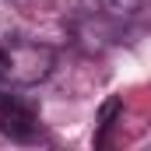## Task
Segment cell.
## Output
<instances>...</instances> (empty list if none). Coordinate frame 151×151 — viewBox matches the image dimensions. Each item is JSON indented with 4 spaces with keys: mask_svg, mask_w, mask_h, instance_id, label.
Returning a JSON list of instances; mask_svg holds the SVG:
<instances>
[{
    "mask_svg": "<svg viewBox=\"0 0 151 151\" xmlns=\"http://www.w3.org/2000/svg\"><path fill=\"white\" fill-rule=\"evenodd\" d=\"M0 134H7L11 141H35L39 134V119L35 113L18 102V99H0Z\"/></svg>",
    "mask_w": 151,
    "mask_h": 151,
    "instance_id": "2",
    "label": "cell"
},
{
    "mask_svg": "<svg viewBox=\"0 0 151 151\" xmlns=\"http://www.w3.org/2000/svg\"><path fill=\"white\" fill-rule=\"evenodd\" d=\"M53 70V49L25 42V39H7L0 42V74L11 84H39Z\"/></svg>",
    "mask_w": 151,
    "mask_h": 151,
    "instance_id": "1",
    "label": "cell"
}]
</instances>
